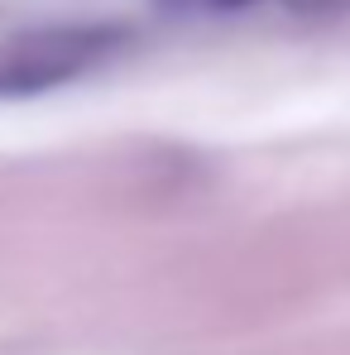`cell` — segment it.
Returning <instances> with one entry per match:
<instances>
[{"label":"cell","mask_w":350,"mask_h":355,"mask_svg":"<svg viewBox=\"0 0 350 355\" xmlns=\"http://www.w3.org/2000/svg\"><path fill=\"white\" fill-rule=\"evenodd\" d=\"M120 44L125 29L116 24H49L0 39V101L39 96L62 82H77L82 72L101 67Z\"/></svg>","instance_id":"obj_1"},{"label":"cell","mask_w":350,"mask_h":355,"mask_svg":"<svg viewBox=\"0 0 350 355\" xmlns=\"http://www.w3.org/2000/svg\"><path fill=\"white\" fill-rule=\"evenodd\" d=\"M168 10H182V15H231V10H245L254 0H164Z\"/></svg>","instance_id":"obj_2"}]
</instances>
